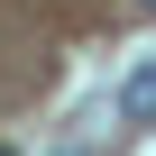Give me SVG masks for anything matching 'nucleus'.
Wrapping results in <instances>:
<instances>
[{
	"label": "nucleus",
	"instance_id": "f03ea898",
	"mask_svg": "<svg viewBox=\"0 0 156 156\" xmlns=\"http://www.w3.org/2000/svg\"><path fill=\"white\" fill-rule=\"evenodd\" d=\"M147 9H156V0H147Z\"/></svg>",
	"mask_w": 156,
	"mask_h": 156
},
{
	"label": "nucleus",
	"instance_id": "f257e3e1",
	"mask_svg": "<svg viewBox=\"0 0 156 156\" xmlns=\"http://www.w3.org/2000/svg\"><path fill=\"white\" fill-rule=\"evenodd\" d=\"M119 119H156V64H138L119 83Z\"/></svg>",
	"mask_w": 156,
	"mask_h": 156
}]
</instances>
